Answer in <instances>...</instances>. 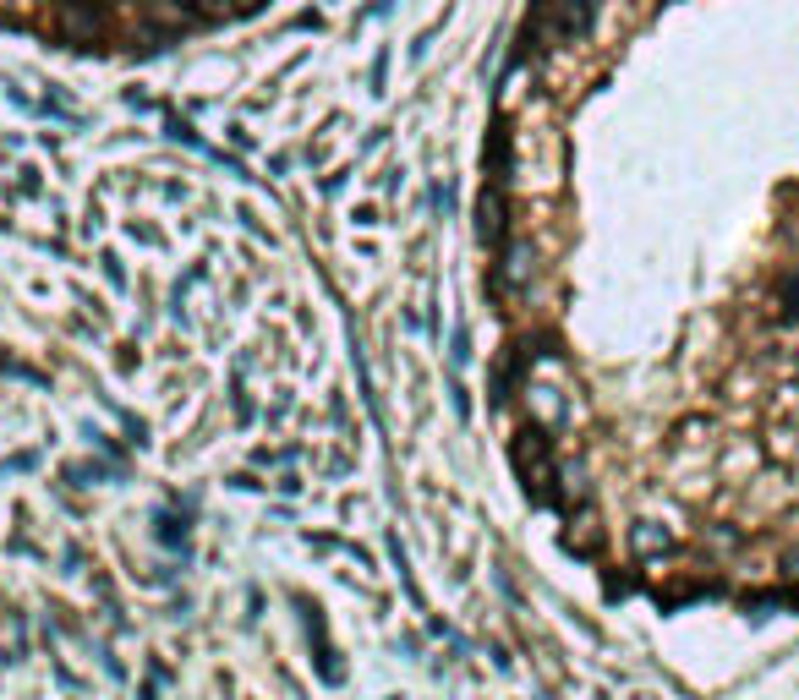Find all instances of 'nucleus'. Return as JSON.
Here are the masks:
<instances>
[{"mask_svg":"<svg viewBox=\"0 0 799 700\" xmlns=\"http://www.w3.org/2000/svg\"><path fill=\"white\" fill-rule=\"evenodd\" d=\"M50 33L66 50H99L110 39V0H55Z\"/></svg>","mask_w":799,"mask_h":700,"instance_id":"1","label":"nucleus"}]
</instances>
